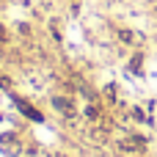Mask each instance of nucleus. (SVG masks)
<instances>
[{
  "label": "nucleus",
  "instance_id": "f257e3e1",
  "mask_svg": "<svg viewBox=\"0 0 157 157\" xmlns=\"http://www.w3.org/2000/svg\"><path fill=\"white\" fill-rule=\"evenodd\" d=\"M19 108H22V113H25L28 119H33V121H39V119H41V113H36V110H33L28 102H22V99H19Z\"/></svg>",
  "mask_w": 157,
  "mask_h": 157
}]
</instances>
